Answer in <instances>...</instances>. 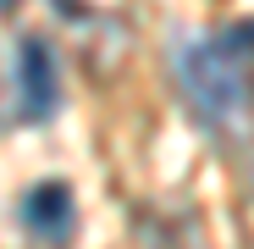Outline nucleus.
Segmentation results:
<instances>
[{"label":"nucleus","instance_id":"obj_2","mask_svg":"<svg viewBox=\"0 0 254 249\" xmlns=\"http://www.w3.org/2000/svg\"><path fill=\"white\" fill-rule=\"evenodd\" d=\"M61 105V78L56 56L45 39H22L17 45V116L22 122H50Z\"/></svg>","mask_w":254,"mask_h":249},{"label":"nucleus","instance_id":"obj_3","mask_svg":"<svg viewBox=\"0 0 254 249\" xmlns=\"http://www.w3.org/2000/svg\"><path fill=\"white\" fill-rule=\"evenodd\" d=\"M77 222V205H72V188L66 183H33L28 199H22V227L45 244H61Z\"/></svg>","mask_w":254,"mask_h":249},{"label":"nucleus","instance_id":"obj_1","mask_svg":"<svg viewBox=\"0 0 254 249\" xmlns=\"http://www.w3.org/2000/svg\"><path fill=\"white\" fill-rule=\"evenodd\" d=\"M249 28L210 33V39H183L177 45V78L183 94L210 128H243V116L254 105V78H249Z\"/></svg>","mask_w":254,"mask_h":249}]
</instances>
